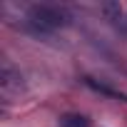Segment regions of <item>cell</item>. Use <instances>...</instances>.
Returning a JSON list of instances; mask_svg holds the SVG:
<instances>
[{"label": "cell", "instance_id": "obj_1", "mask_svg": "<svg viewBox=\"0 0 127 127\" xmlns=\"http://www.w3.org/2000/svg\"><path fill=\"white\" fill-rule=\"evenodd\" d=\"M72 23V15L65 10V8H60V5H30L28 8V32L37 35V37H50L52 30L57 28H67Z\"/></svg>", "mask_w": 127, "mask_h": 127}, {"label": "cell", "instance_id": "obj_2", "mask_svg": "<svg viewBox=\"0 0 127 127\" xmlns=\"http://www.w3.org/2000/svg\"><path fill=\"white\" fill-rule=\"evenodd\" d=\"M20 87H23V75H20V70L13 67L10 60H3V65H0V90H3V95L20 92Z\"/></svg>", "mask_w": 127, "mask_h": 127}, {"label": "cell", "instance_id": "obj_3", "mask_svg": "<svg viewBox=\"0 0 127 127\" xmlns=\"http://www.w3.org/2000/svg\"><path fill=\"white\" fill-rule=\"evenodd\" d=\"M85 85H87L90 90L100 92V95H107V97H115V100H120V102H127V92L115 90V87H110V85H102V82H97L95 77H85Z\"/></svg>", "mask_w": 127, "mask_h": 127}, {"label": "cell", "instance_id": "obj_4", "mask_svg": "<svg viewBox=\"0 0 127 127\" xmlns=\"http://www.w3.org/2000/svg\"><path fill=\"white\" fill-rule=\"evenodd\" d=\"M100 13H102L110 23H120V20H122V5H120V3H102V5H100Z\"/></svg>", "mask_w": 127, "mask_h": 127}, {"label": "cell", "instance_id": "obj_5", "mask_svg": "<svg viewBox=\"0 0 127 127\" xmlns=\"http://www.w3.org/2000/svg\"><path fill=\"white\" fill-rule=\"evenodd\" d=\"M60 127H87V120L82 115H65L60 120Z\"/></svg>", "mask_w": 127, "mask_h": 127}, {"label": "cell", "instance_id": "obj_6", "mask_svg": "<svg viewBox=\"0 0 127 127\" xmlns=\"http://www.w3.org/2000/svg\"><path fill=\"white\" fill-rule=\"evenodd\" d=\"M115 25H117V30H120L122 35H127V18H122V20H120V23H115Z\"/></svg>", "mask_w": 127, "mask_h": 127}]
</instances>
